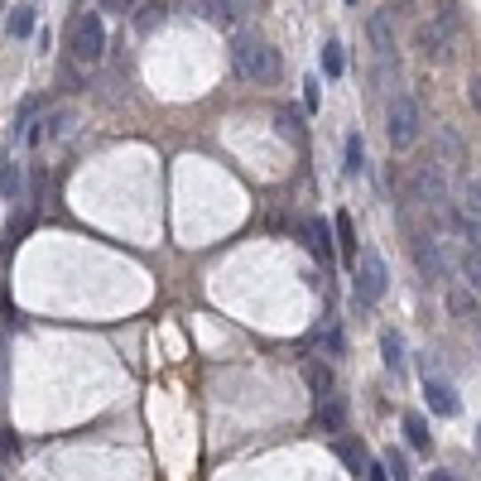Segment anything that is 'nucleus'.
<instances>
[{
	"mask_svg": "<svg viewBox=\"0 0 481 481\" xmlns=\"http://www.w3.org/2000/svg\"><path fill=\"white\" fill-rule=\"evenodd\" d=\"M279 68H285V58L279 49L265 39V34L255 29H241L236 39H231V73L241 82H255V87H269V82L279 77Z\"/></svg>",
	"mask_w": 481,
	"mask_h": 481,
	"instance_id": "obj_1",
	"label": "nucleus"
},
{
	"mask_svg": "<svg viewBox=\"0 0 481 481\" xmlns=\"http://www.w3.org/2000/svg\"><path fill=\"white\" fill-rule=\"evenodd\" d=\"M68 53L82 68H97L107 58V25H101V10H82L68 29Z\"/></svg>",
	"mask_w": 481,
	"mask_h": 481,
	"instance_id": "obj_2",
	"label": "nucleus"
},
{
	"mask_svg": "<svg viewBox=\"0 0 481 481\" xmlns=\"http://www.w3.org/2000/svg\"><path fill=\"white\" fill-rule=\"evenodd\" d=\"M457 29H462V20H457V10L448 5V0H443L438 5V15L429 20L424 29H419V53L429 58V63H448L453 58V44H457Z\"/></svg>",
	"mask_w": 481,
	"mask_h": 481,
	"instance_id": "obj_3",
	"label": "nucleus"
},
{
	"mask_svg": "<svg viewBox=\"0 0 481 481\" xmlns=\"http://www.w3.org/2000/svg\"><path fill=\"white\" fill-rule=\"evenodd\" d=\"M385 131H390V149H400V155L419 145L424 121H419V101L409 97V92H395V97L385 101Z\"/></svg>",
	"mask_w": 481,
	"mask_h": 481,
	"instance_id": "obj_4",
	"label": "nucleus"
},
{
	"mask_svg": "<svg viewBox=\"0 0 481 481\" xmlns=\"http://www.w3.org/2000/svg\"><path fill=\"white\" fill-rule=\"evenodd\" d=\"M409 197H414V203H424V207H433V212H448V207H453V183H448V169H443L438 159L419 164V169H414V179H409Z\"/></svg>",
	"mask_w": 481,
	"mask_h": 481,
	"instance_id": "obj_5",
	"label": "nucleus"
},
{
	"mask_svg": "<svg viewBox=\"0 0 481 481\" xmlns=\"http://www.w3.org/2000/svg\"><path fill=\"white\" fill-rule=\"evenodd\" d=\"M385 279H390V275H385L381 255L361 251L357 255V303H366V309H371V303H381L385 299Z\"/></svg>",
	"mask_w": 481,
	"mask_h": 481,
	"instance_id": "obj_6",
	"label": "nucleus"
},
{
	"mask_svg": "<svg viewBox=\"0 0 481 481\" xmlns=\"http://www.w3.org/2000/svg\"><path fill=\"white\" fill-rule=\"evenodd\" d=\"M414 265H419L424 279H448L453 275L448 251H443V241H433V236H414Z\"/></svg>",
	"mask_w": 481,
	"mask_h": 481,
	"instance_id": "obj_7",
	"label": "nucleus"
},
{
	"mask_svg": "<svg viewBox=\"0 0 481 481\" xmlns=\"http://www.w3.org/2000/svg\"><path fill=\"white\" fill-rule=\"evenodd\" d=\"M73 121H77V116H73V107H53V111L44 116L39 125H29V131H25V140H29V145H44V140H63L68 131H73Z\"/></svg>",
	"mask_w": 481,
	"mask_h": 481,
	"instance_id": "obj_8",
	"label": "nucleus"
},
{
	"mask_svg": "<svg viewBox=\"0 0 481 481\" xmlns=\"http://www.w3.org/2000/svg\"><path fill=\"white\" fill-rule=\"evenodd\" d=\"M197 20H212V25H241L245 15V0H188Z\"/></svg>",
	"mask_w": 481,
	"mask_h": 481,
	"instance_id": "obj_9",
	"label": "nucleus"
},
{
	"mask_svg": "<svg viewBox=\"0 0 481 481\" xmlns=\"http://www.w3.org/2000/svg\"><path fill=\"white\" fill-rule=\"evenodd\" d=\"M299 236H303V245H309V251L313 255H318V261L327 265V261H333V255H337V241H333V227H327V221L323 217H313V221H303V227H299Z\"/></svg>",
	"mask_w": 481,
	"mask_h": 481,
	"instance_id": "obj_10",
	"label": "nucleus"
},
{
	"mask_svg": "<svg viewBox=\"0 0 481 481\" xmlns=\"http://www.w3.org/2000/svg\"><path fill=\"white\" fill-rule=\"evenodd\" d=\"M424 400H429V409L438 419H453L457 409H462V405H457V390L448 381H438V375H424Z\"/></svg>",
	"mask_w": 481,
	"mask_h": 481,
	"instance_id": "obj_11",
	"label": "nucleus"
},
{
	"mask_svg": "<svg viewBox=\"0 0 481 481\" xmlns=\"http://www.w3.org/2000/svg\"><path fill=\"white\" fill-rule=\"evenodd\" d=\"M366 29H371V44H375V58H395V20H390V10H375Z\"/></svg>",
	"mask_w": 481,
	"mask_h": 481,
	"instance_id": "obj_12",
	"label": "nucleus"
},
{
	"mask_svg": "<svg viewBox=\"0 0 481 481\" xmlns=\"http://www.w3.org/2000/svg\"><path fill=\"white\" fill-rule=\"evenodd\" d=\"M448 313H453L457 323H472V318H481V299L467 285H453L448 289Z\"/></svg>",
	"mask_w": 481,
	"mask_h": 481,
	"instance_id": "obj_13",
	"label": "nucleus"
},
{
	"mask_svg": "<svg viewBox=\"0 0 481 481\" xmlns=\"http://www.w3.org/2000/svg\"><path fill=\"white\" fill-rule=\"evenodd\" d=\"M303 385L313 390V400H327L333 395V366L327 361H303Z\"/></svg>",
	"mask_w": 481,
	"mask_h": 481,
	"instance_id": "obj_14",
	"label": "nucleus"
},
{
	"mask_svg": "<svg viewBox=\"0 0 481 481\" xmlns=\"http://www.w3.org/2000/svg\"><path fill=\"white\" fill-rule=\"evenodd\" d=\"M342 429H347V405L337 395L318 400V433H342Z\"/></svg>",
	"mask_w": 481,
	"mask_h": 481,
	"instance_id": "obj_15",
	"label": "nucleus"
},
{
	"mask_svg": "<svg viewBox=\"0 0 481 481\" xmlns=\"http://www.w3.org/2000/svg\"><path fill=\"white\" fill-rule=\"evenodd\" d=\"M433 140H438V155H433V159H438L443 169H457V164H462V140H457L448 125H438V131H433Z\"/></svg>",
	"mask_w": 481,
	"mask_h": 481,
	"instance_id": "obj_16",
	"label": "nucleus"
},
{
	"mask_svg": "<svg viewBox=\"0 0 481 481\" xmlns=\"http://www.w3.org/2000/svg\"><path fill=\"white\" fill-rule=\"evenodd\" d=\"M0 193H5L10 203H25V169H20L15 159H5V169H0Z\"/></svg>",
	"mask_w": 481,
	"mask_h": 481,
	"instance_id": "obj_17",
	"label": "nucleus"
},
{
	"mask_svg": "<svg viewBox=\"0 0 481 481\" xmlns=\"http://www.w3.org/2000/svg\"><path fill=\"white\" fill-rule=\"evenodd\" d=\"M164 20H169V5L164 0H149V5H135V29L140 34H155Z\"/></svg>",
	"mask_w": 481,
	"mask_h": 481,
	"instance_id": "obj_18",
	"label": "nucleus"
},
{
	"mask_svg": "<svg viewBox=\"0 0 481 481\" xmlns=\"http://www.w3.org/2000/svg\"><path fill=\"white\" fill-rule=\"evenodd\" d=\"M347 179H357V173H366V140H361V131L347 135Z\"/></svg>",
	"mask_w": 481,
	"mask_h": 481,
	"instance_id": "obj_19",
	"label": "nucleus"
},
{
	"mask_svg": "<svg viewBox=\"0 0 481 481\" xmlns=\"http://www.w3.org/2000/svg\"><path fill=\"white\" fill-rule=\"evenodd\" d=\"M333 231H337V251H342V255H347V261H351V265H357V255H361V251H357V227H351V217L342 212V217H337V221H333Z\"/></svg>",
	"mask_w": 481,
	"mask_h": 481,
	"instance_id": "obj_20",
	"label": "nucleus"
},
{
	"mask_svg": "<svg viewBox=\"0 0 481 481\" xmlns=\"http://www.w3.org/2000/svg\"><path fill=\"white\" fill-rule=\"evenodd\" d=\"M381 357H385V366H390L395 375L405 371V342H400V333H381Z\"/></svg>",
	"mask_w": 481,
	"mask_h": 481,
	"instance_id": "obj_21",
	"label": "nucleus"
},
{
	"mask_svg": "<svg viewBox=\"0 0 481 481\" xmlns=\"http://www.w3.org/2000/svg\"><path fill=\"white\" fill-rule=\"evenodd\" d=\"M405 433H409V448L429 453L433 433H429V419H424V414H405Z\"/></svg>",
	"mask_w": 481,
	"mask_h": 481,
	"instance_id": "obj_22",
	"label": "nucleus"
},
{
	"mask_svg": "<svg viewBox=\"0 0 481 481\" xmlns=\"http://www.w3.org/2000/svg\"><path fill=\"white\" fill-rule=\"evenodd\" d=\"M5 29H10V39H29V34H34V5H15V10H10Z\"/></svg>",
	"mask_w": 481,
	"mask_h": 481,
	"instance_id": "obj_23",
	"label": "nucleus"
},
{
	"mask_svg": "<svg viewBox=\"0 0 481 481\" xmlns=\"http://www.w3.org/2000/svg\"><path fill=\"white\" fill-rule=\"evenodd\" d=\"M337 457H342V462L351 467V472H361V477H366V448H361V443H337Z\"/></svg>",
	"mask_w": 481,
	"mask_h": 481,
	"instance_id": "obj_24",
	"label": "nucleus"
},
{
	"mask_svg": "<svg viewBox=\"0 0 481 481\" xmlns=\"http://www.w3.org/2000/svg\"><path fill=\"white\" fill-rule=\"evenodd\" d=\"M462 275H467V289L481 299V251H472V245H467V255H462Z\"/></svg>",
	"mask_w": 481,
	"mask_h": 481,
	"instance_id": "obj_25",
	"label": "nucleus"
},
{
	"mask_svg": "<svg viewBox=\"0 0 481 481\" xmlns=\"http://www.w3.org/2000/svg\"><path fill=\"white\" fill-rule=\"evenodd\" d=\"M342 68H347V58H342V44H327V49H323V73L327 77H342Z\"/></svg>",
	"mask_w": 481,
	"mask_h": 481,
	"instance_id": "obj_26",
	"label": "nucleus"
},
{
	"mask_svg": "<svg viewBox=\"0 0 481 481\" xmlns=\"http://www.w3.org/2000/svg\"><path fill=\"white\" fill-rule=\"evenodd\" d=\"M457 207H462V212H472V217H481V179H467L462 183V203H457Z\"/></svg>",
	"mask_w": 481,
	"mask_h": 481,
	"instance_id": "obj_27",
	"label": "nucleus"
},
{
	"mask_svg": "<svg viewBox=\"0 0 481 481\" xmlns=\"http://www.w3.org/2000/svg\"><path fill=\"white\" fill-rule=\"evenodd\" d=\"M279 135L285 140H294V145H303V125H299V111H279Z\"/></svg>",
	"mask_w": 481,
	"mask_h": 481,
	"instance_id": "obj_28",
	"label": "nucleus"
},
{
	"mask_svg": "<svg viewBox=\"0 0 481 481\" xmlns=\"http://www.w3.org/2000/svg\"><path fill=\"white\" fill-rule=\"evenodd\" d=\"M303 107H309V111H318V107H323V82H318V73L303 77Z\"/></svg>",
	"mask_w": 481,
	"mask_h": 481,
	"instance_id": "obj_29",
	"label": "nucleus"
},
{
	"mask_svg": "<svg viewBox=\"0 0 481 481\" xmlns=\"http://www.w3.org/2000/svg\"><path fill=\"white\" fill-rule=\"evenodd\" d=\"M58 77H63V87H68V92H82V87H87V82H82V63H73V58H68V63L58 68Z\"/></svg>",
	"mask_w": 481,
	"mask_h": 481,
	"instance_id": "obj_30",
	"label": "nucleus"
},
{
	"mask_svg": "<svg viewBox=\"0 0 481 481\" xmlns=\"http://www.w3.org/2000/svg\"><path fill=\"white\" fill-rule=\"evenodd\" d=\"M385 472H390V481H409V457L405 453H385Z\"/></svg>",
	"mask_w": 481,
	"mask_h": 481,
	"instance_id": "obj_31",
	"label": "nucleus"
},
{
	"mask_svg": "<svg viewBox=\"0 0 481 481\" xmlns=\"http://www.w3.org/2000/svg\"><path fill=\"white\" fill-rule=\"evenodd\" d=\"M323 351H327V357H342V351H347L342 333H337V323H327V327H323Z\"/></svg>",
	"mask_w": 481,
	"mask_h": 481,
	"instance_id": "obj_32",
	"label": "nucleus"
},
{
	"mask_svg": "<svg viewBox=\"0 0 481 481\" xmlns=\"http://www.w3.org/2000/svg\"><path fill=\"white\" fill-rule=\"evenodd\" d=\"M39 107H44V101H39V97H29V101H25V107H20V121H15V125H20V131H29V121H34V116H39Z\"/></svg>",
	"mask_w": 481,
	"mask_h": 481,
	"instance_id": "obj_33",
	"label": "nucleus"
},
{
	"mask_svg": "<svg viewBox=\"0 0 481 481\" xmlns=\"http://www.w3.org/2000/svg\"><path fill=\"white\" fill-rule=\"evenodd\" d=\"M101 10H116V15H135V0H97Z\"/></svg>",
	"mask_w": 481,
	"mask_h": 481,
	"instance_id": "obj_34",
	"label": "nucleus"
},
{
	"mask_svg": "<svg viewBox=\"0 0 481 481\" xmlns=\"http://www.w3.org/2000/svg\"><path fill=\"white\" fill-rule=\"evenodd\" d=\"M467 101H472V107L481 111V73H477L472 82H467Z\"/></svg>",
	"mask_w": 481,
	"mask_h": 481,
	"instance_id": "obj_35",
	"label": "nucleus"
},
{
	"mask_svg": "<svg viewBox=\"0 0 481 481\" xmlns=\"http://www.w3.org/2000/svg\"><path fill=\"white\" fill-rule=\"evenodd\" d=\"M366 481H390V472H385V462H371V467H366Z\"/></svg>",
	"mask_w": 481,
	"mask_h": 481,
	"instance_id": "obj_36",
	"label": "nucleus"
},
{
	"mask_svg": "<svg viewBox=\"0 0 481 481\" xmlns=\"http://www.w3.org/2000/svg\"><path fill=\"white\" fill-rule=\"evenodd\" d=\"M5 366H10V357H5V337H0V390H5Z\"/></svg>",
	"mask_w": 481,
	"mask_h": 481,
	"instance_id": "obj_37",
	"label": "nucleus"
},
{
	"mask_svg": "<svg viewBox=\"0 0 481 481\" xmlns=\"http://www.w3.org/2000/svg\"><path fill=\"white\" fill-rule=\"evenodd\" d=\"M429 481H462L457 472H429Z\"/></svg>",
	"mask_w": 481,
	"mask_h": 481,
	"instance_id": "obj_38",
	"label": "nucleus"
},
{
	"mask_svg": "<svg viewBox=\"0 0 481 481\" xmlns=\"http://www.w3.org/2000/svg\"><path fill=\"white\" fill-rule=\"evenodd\" d=\"M477 453H481V424H477Z\"/></svg>",
	"mask_w": 481,
	"mask_h": 481,
	"instance_id": "obj_39",
	"label": "nucleus"
},
{
	"mask_svg": "<svg viewBox=\"0 0 481 481\" xmlns=\"http://www.w3.org/2000/svg\"><path fill=\"white\" fill-rule=\"evenodd\" d=\"M347 5H357V0H347Z\"/></svg>",
	"mask_w": 481,
	"mask_h": 481,
	"instance_id": "obj_40",
	"label": "nucleus"
}]
</instances>
